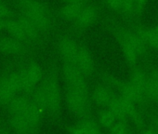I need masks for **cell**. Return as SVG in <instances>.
Instances as JSON below:
<instances>
[{"label":"cell","instance_id":"8992f818","mask_svg":"<svg viewBox=\"0 0 158 134\" xmlns=\"http://www.w3.org/2000/svg\"><path fill=\"white\" fill-rule=\"evenodd\" d=\"M98 123L109 134H129L130 128L127 121L117 116L112 110L103 108L98 116Z\"/></svg>","mask_w":158,"mask_h":134},{"label":"cell","instance_id":"7a4b0ae2","mask_svg":"<svg viewBox=\"0 0 158 134\" xmlns=\"http://www.w3.org/2000/svg\"><path fill=\"white\" fill-rule=\"evenodd\" d=\"M106 27L119 44L127 64L130 67L135 66L146 48L139 36V28L126 26L111 19L106 21Z\"/></svg>","mask_w":158,"mask_h":134},{"label":"cell","instance_id":"6da1fadb","mask_svg":"<svg viewBox=\"0 0 158 134\" xmlns=\"http://www.w3.org/2000/svg\"><path fill=\"white\" fill-rule=\"evenodd\" d=\"M31 96L50 116L55 117L60 115L61 111V93L55 62L51 63L42 81L34 90Z\"/></svg>","mask_w":158,"mask_h":134},{"label":"cell","instance_id":"ac0fdd59","mask_svg":"<svg viewBox=\"0 0 158 134\" xmlns=\"http://www.w3.org/2000/svg\"><path fill=\"white\" fill-rule=\"evenodd\" d=\"M87 0L83 2H73V3H65V5L59 10L58 15L63 21L73 23L78 14L80 13L82 9L86 6Z\"/></svg>","mask_w":158,"mask_h":134},{"label":"cell","instance_id":"603a6c76","mask_svg":"<svg viewBox=\"0 0 158 134\" xmlns=\"http://www.w3.org/2000/svg\"><path fill=\"white\" fill-rule=\"evenodd\" d=\"M6 23H7V20L0 19V32L5 31V28H6Z\"/></svg>","mask_w":158,"mask_h":134},{"label":"cell","instance_id":"d4e9b609","mask_svg":"<svg viewBox=\"0 0 158 134\" xmlns=\"http://www.w3.org/2000/svg\"><path fill=\"white\" fill-rule=\"evenodd\" d=\"M65 3H73V2H83L86 0H63Z\"/></svg>","mask_w":158,"mask_h":134},{"label":"cell","instance_id":"83f0119b","mask_svg":"<svg viewBox=\"0 0 158 134\" xmlns=\"http://www.w3.org/2000/svg\"><path fill=\"white\" fill-rule=\"evenodd\" d=\"M157 132H158V123H157V130H156Z\"/></svg>","mask_w":158,"mask_h":134},{"label":"cell","instance_id":"7c38bea8","mask_svg":"<svg viewBox=\"0 0 158 134\" xmlns=\"http://www.w3.org/2000/svg\"><path fill=\"white\" fill-rule=\"evenodd\" d=\"M10 4L16 8V10L22 13H42L54 14L51 9L40 0H10Z\"/></svg>","mask_w":158,"mask_h":134},{"label":"cell","instance_id":"277c9868","mask_svg":"<svg viewBox=\"0 0 158 134\" xmlns=\"http://www.w3.org/2000/svg\"><path fill=\"white\" fill-rule=\"evenodd\" d=\"M61 74L66 88L85 94H90L88 78L75 65L61 61Z\"/></svg>","mask_w":158,"mask_h":134},{"label":"cell","instance_id":"ffe728a7","mask_svg":"<svg viewBox=\"0 0 158 134\" xmlns=\"http://www.w3.org/2000/svg\"><path fill=\"white\" fill-rule=\"evenodd\" d=\"M148 97H152L158 100V73L149 77Z\"/></svg>","mask_w":158,"mask_h":134},{"label":"cell","instance_id":"484cf974","mask_svg":"<svg viewBox=\"0 0 158 134\" xmlns=\"http://www.w3.org/2000/svg\"><path fill=\"white\" fill-rule=\"evenodd\" d=\"M4 129H5V128L1 126V124H0V134H2V132H3Z\"/></svg>","mask_w":158,"mask_h":134},{"label":"cell","instance_id":"9c48e42d","mask_svg":"<svg viewBox=\"0 0 158 134\" xmlns=\"http://www.w3.org/2000/svg\"><path fill=\"white\" fill-rule=\"evenodd\" d=\"M79 43L71 36L64 35L60 36L56 44L57 51L61 61L69 62L73 65L76 64Z\"/></svg>","mask_w":158,"mask_h":134},{"label":"cell","instance_id":"8fae6325","mask_svg":"<svg viewBox=\"0 0 158 134\" xmlns=\"http://www.w3.org/2000/svg\"><path fill=\"white\" fill-rule=\"evenodd\" d=\"M116 94L117 92L113 88L103 82H101L97 84L90 92L91 103H94L101 108H107Z\"/></svg>","mask_w":158,"mask_h":134},{"label":"cell","instance_id":"5b68a950","mask_svg":"<svg viewBox=\"0 0 158 134\" xmlns=\"http://www.w3.org/2000/svg\"><path fill=\"white\" fill-rule=\"evenodd\" d=\"M65 103L69 111L79 118L89 116L91 110L90 94H85L65 87Z\"/></svg>","mask_w":158,"mask_h":134},{"label":"cell","instance_id":"52a82bcc","mask_svg":"<svg viewBox=\"0 0 158 134\" xmlns=\"http://www.w3.org/2000/svg\"><path fill=\"white\" fill-rule=\"evenodd\" d=\"M99 16L100 9L96 4H86L76 19L72 23L73 32L74 34H82L97 22Z\"/></svg>","mask_w":158,"mask_h":134},{"label":"cell","instance_id":"30bf717a","mask_svg":"<svg viewBox=\"0 0 158 134\" xmlns=\"http://www.w3.org/2000/svg\"><path fill=\"white\" fill-rule=\"evenodd\" d=\"M75 66L82 72V74L89 79L96 71V64L93 55L88 46L81 42L78 46V54Z\"/></svg>","mask_w":158,"mask_h":134},{"label":"cell","instance_id":"2e32d148","mask_svg":"<svg viewBox=\"0 0 158 134\" xmlns=\"http://www.w3.org/2000/svg\"><path fill=\"white\" fill-rule=\"evenodd\" d=\"M9 122L16 134H38L40 125L21 115L9 114Z\"/></svg>","mask_w":158,"mask_h":134},{"label":"cell","instance_id":"d6986e66","mask_svg":"<svg viewBox=\"0 0 158 134\" xmlns=\"http://www.w3.org/2000/svg\"><path fill=\"white\" fill-rule=\"evenodd\" d=\"M24 65H25L28 79L31 85L33 86V88L35 89L40 84L45 75L42 66L38 61L35 60H30L29 61L24 62Z\"/></svg>","mask_w":158,"mask_h":134},{"label":"cell","instance_id":"4316f807","mask_svg":"<svg viewBox=\"0 0 158 134\" xmlns=\"http://www.w3.org/2000/svg\"><path fill=\"white\" fill-rule=\"evenodd\" d=\"M2 134H10V133L7 129H4V130H3V132H2Z\"/></svg>","mask_w":158,"mask_h":134},{"label":"cell","instance_id":"cb8c5ba5","mask_svg":"<svg viewBox=\"0 0 158 134\" xmlns=\"http://www.w3.org/2000/svg\"><path fill=\"white\" fill-rule=\"evenodd\" d=\"M141 134H158V132L152 129H145L141 132Z\"/></svg>","mask_w":158,"mask_h":134},{"label":"cell","instance_id":"9a60e30c","mask_svg":"<svg viewBox=\"0 0 158 134\" xmlns=\"http://www.w3.org/2000/svg\"><path fill=\"white\" fill-rule=\"evenodd\" d=\"M103 2L111 10L126 16H134L141 11L135 0H103Z\"/></svg>","mask_w":158,"mask_h":134},{"label":"cell","instance_id":"3957f363","mask_svg":"<svg viewBox=\"0 0 158 134\" xmlns=\"http://www.w3.org/2000/svg\"><path fill=\"white\" fill-rule=\"evenodd\" d=\"M22 94L18 69H8L0 76V105L6 107L17 95Z\"/></svg>","mask_w":158,"mask_h":134},{"label":"cell","instance_id":"5bb4252c","mask_svg":"<svg viewBox=\"0 0 158 134\" xmlns=\"http://www.w3.org/2000/svg\"><path fill=\"white\" fill-rule=\"evenodd\" d=\"M102 128L98 121L86 116L79 118L68 128L69 134H102Z\"/></svg>","mask_w":158,"mask_h":134},{"label":"cell","instance_id":"4fadbf2b","mask_svg":"<svg viewBox=\"0 0 158 134\" xmlns=\"http://www.w3.org/2000/svg\"><path fill=\"white\" fill-rule=\"evenodd\" d=\"M15 18L19 21L21 23L23 31L27 35V36L31 39V41L34 43V45L36 48H39L43 46V44L46 41V36L42 34V32L35 25V23L26 16L22 14L21 12L16 10V16Z\"/></svg>","mask_w":158,"mask_h":134},{"label":"cell","instance_id":"44dd1931","mask_svg":"<svg viewBox=\"0 0 158 134\" xmlns=\"http://www.w3.org/2000/svg\"><path fill=\"white\" fill-rule=\"evenodd\" d=\"M16 10L5 2L0 1V19L9 20L15 18Z\"/></svg>","mask_w":158,"mask_h":134},{"label":"cell","instance_id":"7402d4cb","mask_svg":"<svg viewBox=\"0 0 158 134\" xmlns=\"http://www.w3.org/2000/svg\"><path fill=\"white\" fill-rule=\"evenodd\" d=\"M135 1H136V3L138 4V6L139 7V9L142 10L144 9V7L147 5V3H148L149 0H135Z\"/></svg>","mask_w":158,"mask_h":134},{"label":"cell","instance_id":"e0dca14e","mask_svg":"<svg viewBox=\"0 0 158 134\" xmlns=\"http://www.w3.org/2000/svg\"><path fill=\"white\" fill-rule=\"evenodd\" d=\"M5 31L9 34V36L18 39L19 41H21V42H23L24 44H27V45L36 48V47L34 45V43L31 41V39L25 34V32L23 31V27L21 25V23H19V21L16 18L7 20Z\"/></svg>","mask_w":158,"mask_h":134},{"label":"cell","instance_id":"ba28073f","mask_svg":"<svg viewBox=\"0 0 158 134\" xmlns=\"http://www.w3.org/2000/svg\"><path fill=\"white\" fill-rule=\"evenodd\" d=\"M35 48L10 36H0V53L10 57H25Z\"/></svg>","mask_w":158,"mask_h":134}]
</instances>
